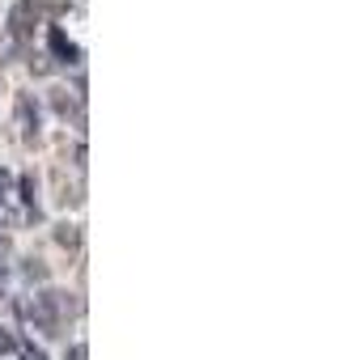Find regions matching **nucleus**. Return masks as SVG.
<instances>
[{
    "label": "nucleus",
    "mask_w": 339,
    "mask_h": 360,
    "mask_svg": "<svg viewBox=\"0 0 339 360\" xmlns=\"http://www.w3.org/2000/svg\"><path fill=\"white\" fill-rule=\"evenodd\" d=\"M22 360H47V352L34 347V343H22Z\"/></svg>",
    "instance_id": "obj_6"
},
{
    "label": "nucleus",
    "mask_w": 339,
    "mask_h": 360,
    "mask_svg": "<svg viewBox=\"0 0 339 360\" xmlns=\"http://www.w3.org/2000/svg\"><path fill=\"white\" fill-rule=\"evenodd\" d=\"M18 347V339L9 335V330H0V356H5V352H13Z\"/></svg>",
    "instance_id": "obj_8"
},
{
    "label": "nucleus",
    "mask_w": 339,
    "mask_h": 360,
    "mask_svg": "<svg viewBox=\"0 0 339 360\" xmlns=\"http://www.w3.org/2000/svg\"><path fill=\"white\" fill-rule=\"evenodd\" d=\"M5 246H9V242H5V233H0V250H5Z\"/></svg>",
    "instance_id": "obj_11"
},
{
    "label": "nucleus",
    "mask_w": 339,
    "mask_h": 360,
    "mask_svg": "<svg viewBox=\"0 0 339 360\" xmlns=\"http://www.w3.org/2000/svg\"><path fill=\"white\" fill-rule=\"evenodd\" d=\"M26 276H30V280H47V267H43L39 259H30V263H26Z\"/></svg>",
    "instance_id": "obj_5"
},
{
    "label": "nucleus",
    "mask_w": 339,
    "mask_h": 360,
    "mask_svg": "<svg viewBox=\"0 0 339 360\" xmlns=\"http://www.w3.org/2000/svg\"><path fill=\"white\" fill-rule=\"evenodd\" d=\"M56 110H60V115L68 119V115H72V98H64V94H56Z\"/></svg>",
    "instance_id": "obj_7"
},
{
    "label": "nucleus",
    "mask_w": 339,
    "mask_h": 360,
    "mask_svg": "<svg viewBox=\"0 0 339 360\" xmlns=\"http://www.w3.org/2000/svg\"><path fill=\"white\" fill-rule=\"evenodd\" d=\"M34 26H39V9L26 0V5H18V9H13V34H18V39H30V34H34Z\"/></svg>",
    "instance_id": "obj_1"
},
{
    "label": "nucleus",
    "mask_w": 339,
    "mask_h": 360,
    "mask_svg": "<svg viewBox=\"0 0 339 360\" xmlns=\"http://www.w3.org/2000/svg\"><path fill=\"white\" fill-rule=\"evenodd\" d=\"M77 238H81V233H77L72 225H60V229H56V242H60V246H77Z\"/></svg>",
    "instance_id": "obj_4"
},
{
    "label": "nucleus",
    "mask_w": 339,
    "mask_h": 360,
    "mask_svg": "<svg viewBox=\"0 0 339 360\" xmlns=\"http://www.w3.org/2000/svg\"><path fill=\"white\" fill-rule=\"evenodd\" d=\"M68 360H85V347H81V343H77V347H72V356H68Z\"/></svg>",
    "instance_id": "obj_10"
},
{
    "label": "nucleus",
    "mask_w": 339,
    "mask_h": 360,
    "mask_svg": "<svg viewBox=\"0 0 339 360\" xmlns=\"http://www.w3.org/2000/svg\"><path fill=\"white\" fill-rule=\"evenodd\" d=\"M18 119H22V127H26V136L34 140V136H39V106H34V102H30L26 94L18 98Z\"/></svg>",
    "instance_id": "obj_2"
},
{
    "label": "nucleus",
    "mask_w": 339,
    "mask_h": 360,
    "mask_svg": "<svg viewBox=\"0 0 339 360\" xmlns=\"http://www.w3.org/2000/svg\"><path fill=\"white\" fill-rule=\"evenodd\" d=\"M51 47H56V56H60L64 64H77V60H81V51L68 43V34H64V30H51Z\"/></svg>",
    "instance_id": "obj_3"
},
{
    "label": "nucleus",
    "mask_w": 339,
    "mask_h": 360,
    "mask_svg": "<svg viewBox=\"0 0 339 360\" xmlns=\"http://www.w3.org/2000/svg\"><path fill=\"white\" fill-rule=\"evenodd\" d=\"M5 191H9V174H5V165H0V200H5Z\"/></svg>",
    "instance_id": "obj_9"
}]
</instances>
